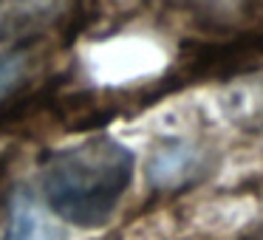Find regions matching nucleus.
<instances>
[{"label": "nucleus", "instance_id": "f257e3e1", "mask_svg": "<svg viewBox=\"0 0 263 240\" xmlns=\"http://www.w3.org/2000/svg\"><path fill=\"white\" fill-rule=\"evenodd\" d=\"M133 164V153L110 136L54 150L43 155V198L54 215L74 226H105L130 184Z\"/></svg>", "mask_w": 263, "mask_h": 240}, {"label": "nucleus", "instance_id": "f03ea898", "mask_svg": "<svg viewBox=\"0 0 263 240\" xmlns=\"http://www.w3.org/2000/svg\"><path fill=\"white\" fill-rule=\"evenodd\" d=\"M257 59H263V23L257 29L227 37V40L187 43L181 51V76L178 79L232 76L255 68Z\"/></svg>", "mask_w": 263, "mask_h": 240}, {"label": "nucleus", "instance_id": "7ed1b4c3", "mask_svg": "<svg viewBox=\"0 0 263 240\" xmlns=\"http://www.w3.org/2000/svg\"><path fill=\"white\" fill-rule=\"evenodd\" d=\"M210 172V153L187 138L159 144L147 158V181L156 192H176L193 187Z\"/></svg>", "mask_w": 263, "mask_h": 240}, {"label": "nucleus", "instance_id": "20e7f679", "mask_svg": "<svg viewBox=\"0 0 263 240\" xmlns=\"http://www.w3.org/2000/svg\"><path fill=\"white\" fill-rule=\"evenodd\" d=\"M63 0H0V43H23L54 23Z\"/></svg>", "mask_w": 263, "mask_h": 240}, {"label": "nucleus", "instance_id": "39448f33", "mask_svg": "<svg viewBox=\"0 0 263 240\" xmlns=\"http://www.w3.org/2000/svg\"><path fill=\"white\" fill-rule=\"evenodd\" d=\"M6 240H65V234L29 192H17L12 198Z\"/></svg>", "mask_w": 263, "mask_h": 240}, {"label": "nucleus", "instance_id": "423d86ee", "mask_svg": "<svg viewBox=\"0 0 263 240\" xmlns=\"http://www.w3.org/2000/svg\"><path fill=\"white\" fill-rule=\"evenodd\" d=\"M29 68H31L29 48H14V51L0 57V105L14 99V93L26 85Z\"/></svg>", "mask_w": 263, "mask_h": 240}, {"label": "nucleus", "instance_id": "0eeeda50", "mask_svg": "<svg viewBox=\"0 0 263 240\" xmlns=\"http://www.w3.org/2000/svg\"><path fill=\"white\" fill-rule=\"evenodd\" d=\"M238 240H263V221H257V223H252L249 229H246L243 234H240Z\"/></svg>", "mask_w": 263, "mask_h": 240}]
</instances>
